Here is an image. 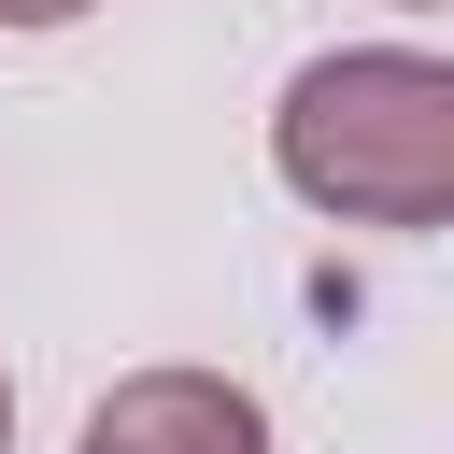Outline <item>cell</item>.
Returning <instances> with one entry per match:
<instances>
[{
  "label": "cell",
  "instance_id": "2",
  "mask_svg": "<svg viewBox=\"0 0 454 454\" xmlns=\"http://www.w3.org/2000/svg\"><path fill=\"white\" fill-rule=\"evenodd\" d=\"M71 454H270V411L227 369H128Z\"/></svg>",
  "mask_w": 454,
  "mask_h": 454
},
{
  "label": "cell",
  "instance_id": "5",
  "mask_svg": "<svg viewBox=\"0 0 454 454\" xmlns=\"http://www.w3.org/2000/svg\"><path fill=\"white\" fill-rule=\"evenodd\" d=\"M397 14H440V0H397Z\"/></svg>",
  "mask_w": 454,
  "mask_h": 454
},
{
  "label": "cell",
  "instance_id": "1",
  "mask_svg": "<svg viewBox=\"0 0 454 454\" xmlns=\"http://www.w3.org/2000/svg\"><path fill=\"white\" fill-rule=\"evenodd\" d=\"M270 170L312 213H340V227L426 241L454 213V57H426V43H340V57H312L284 85V114H270Z\"/></svg>",
  "mask_w": 454,
  "mask_h": 454
},
{
  "label": "cell",
  "instance_id": "3",
  "mask_svg": "<svg viewBox=\"0 0 454 454\" xmlns=\"http://www.w3.org/2000/svg\"><path fill=\"white\" fill-rule=\"evenodd\" d=\"M71 14H99V0H0V28H71Z\"/></svg>",
  "mask_w": 454,
  "mask_h": 454
},
{
  "label": "cell",
  "instance_id": "4",
  "mask_svg": "<svg viewBox=\"0 0 454 454\" xmlns=\"http://www.w3.org/2000/svg\"><path fill=\"white\" fill-rule=\"evenodd\" d=\"M0 440H14V383H0Z\"/></svg>",
  "mask_w": 454,
  "mask_h": 454
}]
</instances>
